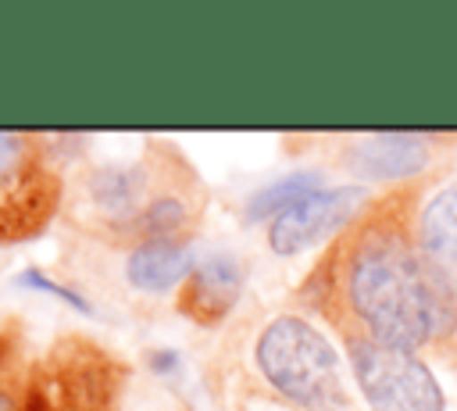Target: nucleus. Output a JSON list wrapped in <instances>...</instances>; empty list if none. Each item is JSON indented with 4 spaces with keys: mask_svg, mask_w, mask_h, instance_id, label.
Here are the masks:
<instances>
[{
    "mask_svg": "<svg viewBox=\"0 0 457 411\" xmlns=\"http://www.w3.org/2000/svg\"><path fill=\"white\" fill-rule=\"evenodd\" d=\"M418 182L393 186L332 239L300 286L346 340L361 336L396 350L457 357V272L428 261L414 236Z\"/></svg>",
    "mask_w": 457,
    "mask_h": 411,
    "instance_id": "f257e3e1",
    "label": "nucleus"
},
{
    "mask_svg": "<svg viewBox=\"0 0 457 411\" xmlns=\"http://www.w3.org/2000/svg\"><path fill=\"white\" fill-rule=\"evenodd\" d=\"M253 368L261 382L293 407L343 411V404H350L336 343L296 311L275 315L261 325L253 340Z\"/></svg>",
    "mask_w": 457,
    "mask_h": 411,
    "instance_id": "f03ea898",
    "label": "nucleus"
},
{
    "mask_svg": "<svg viewBox=\"0 0 457 411\" xmlns=\"http://www.w3.org/2000/svg\"><path fill=\"white\" fill-rule=\"evenodd\" d=\"M182 164L186 161L179 150H171L168 143H157L136 161L93 168L82 182V204H86L96 232L129 247L139 214Z\"/></svg>",
    "mask_w": 457,
    "mask_h": 411,
    "instance_id": "7ed1b4c3",
    "label": "nucleus"
},
{
    "mask_svg": "<svg viewBox=\"0 0 457 411\" xmlns=\"http://www.w3.org/2000/svg\"><path fill=\"white\" fill-rule=\"evenodd\" d=\"M50 136L0 132V239L39 232L61 204V175L50 164Z\"/></svg>",
    "mask_w": 457,
    "mask_h": 411,
    "instance_id": "20e7f679",
    "label": "nucleus"
},
{
    "mask_svg": "<svg viewBox=\"0 0 457 411\" xmlns=\"http://www.w3.org/2000/svg\"><path fill=\"white\" fill-rule=\"evenodd\" d=\"M350 375L371 411H446V393L421 354L361 336L343 340Z\"/></svg>",
    "mask_w": 457,
    "mask_h": 411,
    "instance_id": "39448f33",
    "label": "nucleus"
},
{
    "mask_svg": "<svg viewBox=\"0 0 457 411\" xmlns=\"http://www.w3.org/2000/svg\"><path fill=\"white\" fill-rule=\"evenodd\" d=\"M129 375L93 343L64 340L32 375V411H121Z\"/></svg>",
    "mask_w": 457,
    "mask_h": 411,
    "instance_id": "423d86ee",
    "label": "nucleus"
},
{
    "mask_svg": "<svg viewBox=\"0 0 457 411\" xmlns=\"http://www.w3.org/2000/svg\"><path fill=\"white\" fill-rule=\"evenodd\" d=\"M364 207H368L364 186L357 182L321 186L303 200H296L293 207H286L282 214H275L264 225V243L275 257H296L321 239H336Z\"/></svg>",
    "mask_w": 457,
    "mask_h": 411,
    "instance_id": "0eeeda50",
    "label": "nucleus"
},
{
    "mask_svg": "<svg viewBox=\"0 0 457 411\" xmlns=\"http://www.w3.org/2000/svg\"><path fill=\"white\" fill-rule=\"evenodd\" d=\"M243 289H246V264L236 254L228 250L204 254L196 257L189 279L179 286L175 307L193 325H218L236 311Z\"/></svg>",
    "mask_w": 457,
    "mask_h": 411,
    "instance_id": "6e6552de",
    "label": "nucleus"
},
{
    "mask_svg": "<svg viewBox=\"0 0 457 411\" xmlns=\"http://www.w3.org/2000/svg\"><path fill=\"white\" fill-rule=\"evenodd\" d=\"M428 139L414 136V132H371V136H357L350 139V147H343L339 164L350 175L361 179H389V182H414V175L425 172L428 164Z\"/></svg>",
    "mask_w": 457,
    "mask_h": 411,
    "instance_id": "1a4fd4ad",
    "label": "nucleus"
},
{
    "mask_svg": "<svg viewBox=\"0 0 457 411\" xmlns=\"http://www.w3.org/2000/svg\"><path fill=\"white\" fill-rule=\"evenodd\" d=\"M196 264V254L189 239H139L125 250L121 275L136 293H179V286L189 279Z\"/></svg>",
    "mask_w": 457,
    "mask_h": 411,
    "instance_id": "9d476101",
    "label": "nucleus"
},
{
    "mask_svg": "<svg viewBox=\"0 0 457 411\" xmlns=\"http://www.w3.org/2000/svg\"><path fill=\"white\" fill-rule=\"evenodd\" d=\"M414 236L428 261L457 272V182L436 186L414 207Z\"/></svg>",
    "mask_w": 457,
    "mask_h": 411,
    "instance_id": "9b49d317",
    "label": "nucleus"
},
{
    "mask_svg": "<svg viewBox=\"0 0 457 411\" xmlns=\"http://www.w3.org/2000/svg\"><path fill=\"white\" fill-rule=\"evenodd\" d=\"M321 186H325V182H321V172H314V168L286 172L282 179L261 186V189L246 200L243 218H246V222H264V225H268L275 214H282L286 207H293L296 200H303L307 193H314V189H321Z\"/></svg>",
    "mask_w": 457,
    "mask_h": 411,
    "instance_id": "f8f14e48",
    "label": "nucleus"
},
{
    "mask_svg": "<svg viewBox=\"0 0 457 411\" xmlns=\"http://www.w3.org/2000/svg\"><path fill=\"white\" fill-rule=\"evenodd\" d=\"M0 411H32V375L21 365L0 368Z\"/></svg>",
    "mask_w": 457,
    "mask_h": 411,
    "instance_id": "ddd939ff",
    "label": "nucleus"
},
{
    "mask_svg": "<svg viewBox=\"0 0 457 411\" xmlns=\"http://www.w3.org/2000/svg\"><path fill=\"white\" fill-rule=\"evenodd\" d=\"M18 282H25V286H36V289H46V293H54V297H61L64 304H71V307H79V311H89V304L75 293V289H64V286H57L50 275H43V272H25Z\"/></svg>",
    "mask_w": 457,
    "mask_h": 411,
    "instance_id": "4468645a",
    "label": "nucleus"
},
{
    "mask_svg": "<svg viewBox=\"0 0 457 411\" xmlns=\"http://www.w3.org/2000/svg\"><path fill=\"white\" fill-rule=\"evenodd\" d=\"M154 400H139V404H129V397L121 400V411H164V407H150Z\"/></svg>",
    "mask_w": 457,
    "mask_h": 411,
    "instance_id": "2eb2a0df",
    "label": "nucleus"
},
{
    "mask_svg": "<svg viewBox=\"0 0 457 411\" xmlns=\"http://www.w3.org/2000/svg\"><path fill=\"white\" fill-rule=\"evenodd\" d=\"M7 354H11V347H7V340H0V368L7 365Z\"/></svg>",
    "mask_w": 457,
    "mask_h": 411,
    "instance_id": "dca6fc26",
    "label": "nucleus"
},
{
    "mask_svg": "<svg viewBox=\"0 0 457 411\" xmlns=\"http://www.w3.org/2000/svg\"><path fill=\"white\" fill-rule=\"evenodd\" d=\"M343 411H346V407H343Z\"/></svg>",
    "mask_w": 457,
    "mask_h": 411,
    "instance_id": "f3484780",
    "label": "nucleus"
}]
</instances>
